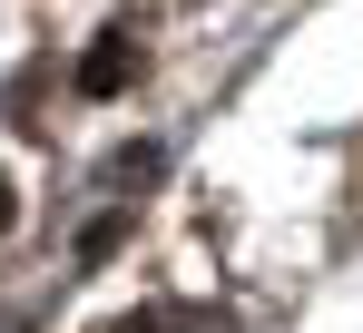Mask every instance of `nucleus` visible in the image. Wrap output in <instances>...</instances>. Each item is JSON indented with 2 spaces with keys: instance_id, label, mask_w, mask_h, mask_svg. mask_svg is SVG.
<instances>
[{
  "instance_id": "f257e3e1",
  "label": "nucleus",
  "mask_w": 363,
  "mask_h": 333,
  "mask_svg": "<svg viewBox=\"0 0 363 333\" xmlns=\"http://www.w3.org/2000/svg\"><path fill=\"white\" fill-rule=\"evenodd\" d=\"M128 69H138V50H128V30H108L99 50L79 59V89H89V98H118V89H128Z\"/></svg>"
},
{
  "instance_id": "f03ea898",
  "label": "nucleus",
  "mask_w": 363,
  "mask_h": 333,
  "mask_svg": "<svg viewBox=\"0 0 363 333\" xmlns=\"http://www.w3.org/2000/svg\"><path fill=\"white\" fill-rule=\"evenodd\" d=\"M118 235H128V216H99L89 235H79V255H89V265H108V255H118Z\"/></svg>"
},
{
  "instance_id": "7ed1b4c3",
  "label": "nucleus",
  "mask_w": 363,
  "mask_h": 333,
  "mask_svg": "<svg viewBox=\"0 0 363 333\" xmlns=\"http://www.w3.org/2000/svg\"><path fill=\"white\" fill-rule=\"evenodd\" d=\"M10 225H20V196H10V176H0V235H10Z\"/></svg>"
}]
</instances>
